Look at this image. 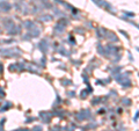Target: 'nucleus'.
Returning <instances> with one entry per match:
<instances>
[{"instance_id":"f03ea898","label":"nucleus","mask_w":139,"mask_h":131,"mask_svg":"<svg viewBox=\"0 0 139 131\" xmlns=\"http://www.w3.org/2000/svg\"><path fill=\"white\" fill-rule=\"evenodd\" d=\"M42 128L41 127H36V128H34V131H41Z\"/></svg>"},{"instance_id":"f257e3e1","label":"nucleus","mask_w":139,"mask_h":131,"mask_svg":"<svg viewBox=\"0 0 139 131\" xmlns=\"http://www.w3.org/2000/svg\"><path fill=\"white\" fill-rule=\"evenodd\" d=\"M11 9V5L8 2H5V1H1L0 2V11L2 12H8Z\"/></svg>"}]
</instances>
